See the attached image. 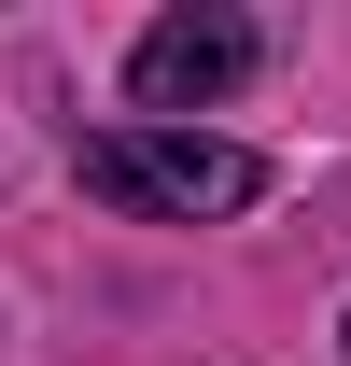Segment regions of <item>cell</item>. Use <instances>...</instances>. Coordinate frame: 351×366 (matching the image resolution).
Masks as SVG:
<instances>
[{
	"mask_svg": "<svg viewBox=\"0 0 351 366\" xmlns=\"http://www.w3.org/2000/svg\"><path fill=\"white\" fill-rule=\"evenodd\" d=\"M85 197L98 212H141V226H225L267 197V155L253 141H211V127H98L85 141Z\"/></svg>",
	"mask_w": 351,
	"mask_h": 366,
	"instance_id": "1",
	"label": "cell"
},
{
	"mask_svg": "<svg viewBox=\"0 0 351 366\" xmlns=\"http://www.w3.org/2000/svg\"><path fill=\"white\" fill-rule=\"evenodd\" d=\"M267 71V29L253 14H225V0H197V14H155L127 43V99L141 113H211V99H239Z\"/></svg>",
	"mask_w": 351,
	"mask_h": 366,
	"instance_id": "2",
	"label": "cell"
},
{
	"mask_svg": "<svg viewBox=\"0 0 351 366\" xmlns=\"http://www.w3.org/2000/svg\"><path fill=\"white\" fill-rule=\"evenodd\" d=\"M337 338H351V324H337Z\"/></svg>",
	"mask_w": 351,
	"mask_h": 366,
	"instance_id": "3",
	"label": "cell"
}]
</instances>
